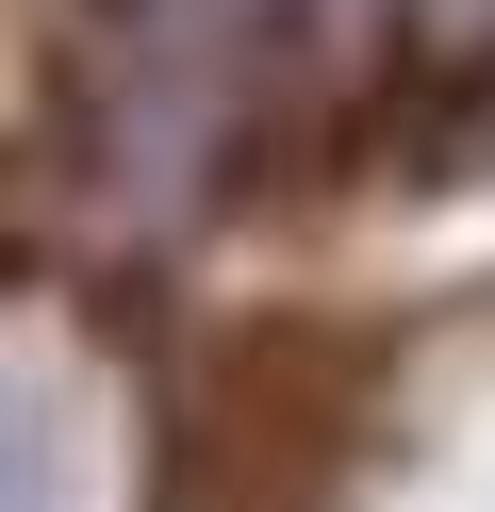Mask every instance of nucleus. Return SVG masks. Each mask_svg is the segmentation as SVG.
<instances>
[{"instance_id": "nucleus-1", "label": "nucleus", "mask_w": 495, "mask_h": 512, "mask_svg": "<svg viewBox=\"0 0 495 512\" xmlns=\"http://www.w3.org/2000/svg\"><path fill=\"white\" fill-rule=\"evenodd\" d=\"M0 512H66V430L33 380H0Z\"/></svg>"}, {"instance_id": "nucleus-2", "label": "nucleus", "mask_w": 495, "mask_h": 512, "mask_svg": "<svg viewBox=\"0 0 495 512\" xmlns=\"http://www.w3.org/2000/svg\"><path fill=\"white\" fill-rule=\"evenodd\" d=\"M446 17H462V34H495V0H446Z\"/></svg>"}]
</instances>
